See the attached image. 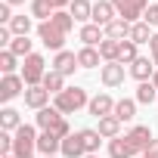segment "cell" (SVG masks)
<instances>
[{"label":"cell","mask_w":158,"mask_h":158,"mask_svg":"<svg viewBox=\"0 0 158 158\" xmlns=\"http://www.w3.org/2000/svg\"><path fill=\"white\" fill-rule=\"evenodd\" d=\"M53 106H56L62 115H74L77 109L90 106V96H87V90H84V87H65V90L53 99Z\"/></svg>","instance_id":"6da1fadb"},{"label":"cell","mask_w":158,"mask_h":158,"mask_svg":"<svg viewBox=\"0 0 158 158\" xmlns=\"http://www.w3.org/2000/svg\"><path fill=\"white\" fill-rule=\"evenodd\" d=\"M112 6H115L118 19L133 25V22H143V16L149 10V0H112Z\"/></svg>","instance_id":"7a4b0ae2"},{"label":"cell","mask_w":158,"mask_h":158,"mask_svg":"<svg viewBox=\"0 0 158 158\" xmlns=\"http://www.w3.org/2000/svg\"><path fill=\"white\" fill-rule=\"evenodd\" d=\"M37 149V133L31 124H22L16 130V143H13V155L16 158H31V152Z\"/></svg>","instance_id":"3957f363"},{"label":"cell","mask_w":158,"mask_h":158,"mask_svg":"<svg viewBox=\"0 0 158 158\" xmlns=\"http://www.w3.org/2000/svg\"><path fill=\"white\" fill-rule=\"evenodd\" d=\"M44 74H47V62H44V56H40V53L25 56V65H22V77H25V84H28V87H40Z\"/></svg>","instance_id":"277c9868"},{"label":"cell","mask_w":158,"mask_h":158,"mask_svg":"<svg viewBox=\"0 0 158 158\" xmlns=\"http://www.w3.org/2000/svg\"><path fill=\"white\" fill-rule=\"evenodd\" d=\"M37 37H40V44L47 47V50H56V53H62V44H65V34L53 25V22H40L37 25Z\"/></svg>","instance_id":"5b68a950"},{"label":"cell","mask_w":158,"mask_h":158,"mask_svg":"<svg viewBox=\"0 0 158 158\" xmlns=\"http://www.w3.org/2000/svg\"><path fill=\"white\" fill-rule=\"evenodd\" d=\"M25 77L22 74H3V81H0V102H10L16 99L19 93H25Z\"/></svg>","instance_id":"8992f818"},{"label":"cell","mask_w":158,"mask_h":158,"mask_svg":"<svg viewBox=\"0 0 158 158\" xmlns=\"http://www.w3.org/2000/svg\"><path fill=\"white\" fill-rule=\"evenodd\" d=\"M99 81H102L106 87H121V84H124V65H121V62H106V65L99 68Z\"/></svg>","instance_id":"52a82bcc"},{"label":"cell","mask_w":158,"mask_h":158,"mask_svg":"<svg viewBox=\"0 0 158 158\" xmlns=\"http://www.w3.org/2000/svg\"><path fill=\"white\" fill-rule=\"evenodd\" d=\"M87 109H90L93 118H109V115H115V99H112L109 93H96Z\"/></svg>","instance_id":"ba28073f"},{"label":"cell","mask_w":158,"mask_h":158,"mask_svg":"<svg viewBox=\"0 0 158 158\" xmlns=\"http://www.w3.org/2000/svg\"><path fill=\"white\" fill-rule=\"evenodd\" d=\"M34 121H37V127H40V130H56V127L65 121V115H62L56 106H53V109L47 106V109H40V112H37V118H34Z\"/></svg>","instance_id":"9c48e42d"},{"label":"cell","mask_w":158,"mask_h":158,"mask_svg":"<svg viewBox=\"0 0 158 158\" xmlns=\"http://www.w3.org/2000/svg\"><path fill=\"white\" fill-rule=\"evenodd\" d=\"M109 155L112 158H136L139 152L127 136H115V139H109Z\"/></svg>","instance_id":"30bf717a"},{"label":"cell","mask_w":158,"mask_h":158,"mask_svg":"<svg viewBox=\"0 0 158 158\" xmlns=\"http://www.w3.org/2000/svg\"><path fill=\"white\" fill-rule=\"evenodd\" d=\"M53 68L59 71V74H74V68H81L77 65V53H68V50H62V53H56V59H53Z\"/></svg>","instance_id":"8fae6325"},{"label":"cell","mask_w":158,"mask_h":158,"mask_svg":"<svg viewBox=\"0 0 158 158\" xmlns=\"http://www.w3.org/2000/svg\"><path fill=\"white\" fill-rule=\"evenodd\" d=\"M127 139H130V143L136 146V152L143 155V152H146V149L152 146V139H155V136H152V130H149L146 124H136V127H133V130L127 133Z\"/></svg>","instance_id":"7c38bea8"},{"label":"cell","mask_w":158,"mask_h":158,"mask_svg":"<svg viewBox=\"0 0 158 158\" xmlns=\"http://www.w3.org/2000/svg\"><path fill=\"white\" fill-rule=\"evenodd\" d=\"M37 152L47 158V155H56V152H62V139L53 133V130H44L40 136H37Z\"/></svg>","instance_id":"4fadbf2b"},{"label":"cell","mask_w":158,"mask_h":158,"mask_svg":"<svg viewBox=\"0 0 158 158\" xmlns=\"http://www.w3.org/2000/svg\"><path fill=\"white\" fill-rule=\"evenodd\" d=\"M62 155H65V158H84V155H87L81 133H71V136L62 139Z\"/></svg>","instance_id":"5bb4252c"},{"label":"cell","mask_w":158,"mask_h":158,"mask_svg":"<svg viewBox=\"0 0 158 158\" xmlns=\"http://www.w3.org/2000/svg\"><path fill=\"white\" fill-rule=\"evenodd\" d=\"M115 6H112V0H99V3H93V22L96 25H109V22H115Z\"/></svg>","instance_id":"9a60e30c"},{"label":"cell","mask_w":158,"mask_h":158,"mask_svg":"<svg viewBox=\"0 0 158 158\" xmlns=\"http://www.w3.org/2000/svg\"><path fill=\"white\" fill-rule=\"evenodd\" d=\"M84 40V47H99L102 40H106V31H102V25H96V22H90V25H84L81 28V34H77Z\"/></svg>","instance_id":"2e32d148"},{"label":"cell","mask_w":158,"mask_h":158,"mask_svg":"<svg viewBox=\"0 0 158 158\" xmlns=\"http://www.w3.org/2000/svg\"><path fill=\"white\" fill-rule=\"evenodd\" d=\"M40 87H44L47 93H53V96H59V93L65 90V74H59L56 68H50V71L44 74V81H40Z\"/></svg>","instance_id":"e0dca14e"},{"label":"cell","mask_w":158,"mask_h":158,"mask_svg":"<svg viewBox=\"0 0 158 158\" xmlns=\"http://www.w3.org/2000/svg\"><path fill=\"white\" fill-rule=\"evenodd\" d=\"M47 102H50V93L44 87H28L25 90V106L28 109H37L40 112V109H47Z\"/></svg>","instance_id":"ac0fdd59"},{"label":"cell","mask_w":158,"mask_h":158,"mask_svg":"<svg viewBox=\"0 0 158 158\" xmlns=\"http://www.w3.org/2000/svg\"><path fill=\"white\" fill-rule=\"evenodd\" d=\"M130 74L136 77L139 84H143V81H152V74H155V62H149L146 56H139V59L130 65Z\"/></svg>","instance_id":"d6986e66"},{"label":"cell","mask_w":158,"mask_h":158,"mask_svg":"<svg viewBox=\"0 0 158 158\" xmlns=\"http://www.w3.org/2000/svg\"><path fill=\"white\" fill-rule=\"evenodd\" d=\"M99 62H102L99 47H81V50H77V65H81V68H96Z\"/></svg>","instance_id":"ffe728a7"},{"label":"cell","mask_w":158,"mask_h":158,"mask_svg":"<svg viewBox=\"0 0 158 158\" xmlns=\"http://www.w3.org/2000/svg\"><path fill=\"white\" fill-rule=\"evenodd\" d=\"M102 31H106V37H112V40H127V37H130V22L115 19V22H109Z\"/></svg>","instance_id":"44dd1931"},{"label":"cell","mask_w":158,"mask_h":158,"mask_svg":"<svg viewBox=\"0 0 158 158\" xmlns=\"http://www.w3.org/2000/svg\"><path fill=\"white\" fill-rule=\"evenodd\" d=\"M68 13L74 16V22H87V19H93V3L90 0H71Z\"/></svg>","instance_id":"7402d4cb"},{"label":"cell","mask_w":158,"mask_h":158,"mask_svg":"<svg viewBox=\"0 0 158 158\" xmlns=\"http://www.w3.org/2000/svg\"><path fill=\"white\" fill-rule=\"evenodd\" d=\"M96 130L102 133V139H115V136H121V121H118L115 115L99 118V127H96Z\"/></svg>","instance_id":"603a6c76"},{"label":"cell","mask_w":158,"mask_h":158,"mask_svg":"<svg viewBox=\"0 0 158 158\" xmlns=\"http://www.w3.org/2000/svg\"><path fill=\"white\" fill-rule=\"evenodd\" d=\"M81 133V139H84V149H87V155H96L99 152V143H102V133L99 130H90V127H84V130H77Z\"/></svg>","instance_id":"cb8c5ba5"},{"label":"cell","mask_w":158,"mask_h":158,"mask_svg":"<svg viewBox=\"0 0 158 158\" xmlns=\"http://www.w3.org/2000/svg\"><path fill=\"white\" fill-rule=\"evenodd\" d=\"M136 115V99H118L115 102V118L118 121H133Z\"/></svg>","instance_id":"d4e9b609"},{"label":"cell","mask_w":158,"mask_h":158,"mask_svg":"<svg viewBox=\"0 0 158 158\" xmlns=\"http://www.w3.org/2000/svg\"><path fill=\"white\" fill-rule=\"evenodd\" d=\"M50 22H53V25H56V28H59V31H62V34H68V31H71V28H74V16H71V13H68V10H56V13H53V19H50Z\"/></svg>","instance_id":"484cf974"},{"label":"cell","mask_w":158,"mask_h":158,"mask_svg":"<svg viewBox=\"0 0 158 158\" xmlns=\"http://www.w3.org/2000/svg\"><path fill=\"white\" fill-rule=\"evenodd\" d=\"M127 40H133L136 47H139V44H149V40H152L149 25H146V22H133V25H130V37H127Z\"/></svg>","instance_id":"4316f807"},{"label":"cell","mask_w":158,"mask_h":158,"mask_svg":"<svg viewBox=\"0 0 158 158\" xmlns=\"http://www.w3.org/2000/svg\"><path fill=\"white\" fill-rule=\"evenodd\" d=\"M118 53H121V40H112V37H106V40L99 44V56H102L106 62H118Z\"/></svg>","instance_id":"83f0119b"},{"label":"cell","mask_w":158,"mask_h":158,"mask_svg":"<svg viewBox=\"0 0 158 158\" xmlns=\"http://www.w3.org/2000/svg\"><path fill=\"white\" fill-rule=\"evenodd\" d=\"M155 99H158V87H155L152 81H143V84L136 87V102L149 106V102H155Z\"/></svg>","instance_id":"f1b7e54d"},{"label":"cell","mask_w":158,"mask_h":158,"mask_svg":"<svg viewBox=\"0 0 158 158\" xmlns=\"http://www.w3.org/2000/svg\"><path fill=\"white\" fill-rule=\"evenodd\" d=\"M22 127V121H19V112L16 109H3V112H0V130H19Z\"/></svg>","instance_id":"f546056e"},{"label":"cell","mask_w":158,"mask_h":158,"mask_svg":"<svg viewBox=\"0 0 158 158\" xmlns=\"http://www.w3.org/2000/svg\"><path fill=\"white\" fill-rule=\"evenodd\" d=\"M53 3H50V0H31V16H37L40 22H50L53 19Z\"/></svg>","instance_id":"4dcf8cb0"},{"label":"cell","mask_w":158,"mask_h":158,"mask_svg":"<svg viewBox=\"0 0 158 158\" xmlns=\"http://www.w3.org/2000/svg\"><path fill=\"white\" fill-rule=\"evenodd\" d=\"M16 37H28V31H31V19L28 16H13V22L6 25Z\"/></svg>","instance_id":"1f68e13d"},{"label":"cell","mask_w":158,"mask_h":158,"mask_svg":"<svg viewBox=\"0 0 158 158\" xmlns=\"http://www.w3.org/2000/svg\"><path fill=\"white\" fill-rule=\"evenodd\" d=\"M139 56H136V44L133 40H121V53H118V62L121 65H133Z\"/></svg>","instance_id":"d6a6232c"},{"label":"cell","mask_w":158,"mask_h":158,"mask_svg":"<svg viewBox=\"0 0 158 158\" xmlns=\"http://www.w3.org/2000/svg\"><path fill=\"white\" fill-rule=\"evenodd\" d=\"M6 50L16 53V56H31V40H28V37H13V44H10Z\"/></svg>","instance_id":"836d02e7"},{"label":"cell","mask_w":158,"mask_h":158,"mask_svg":"<svg viewBox=\"0 0 158 158\" xmlns=\"http://www.w3.org/2000/svg\"><path fill=\"white\" fill-rule=\"evenodd\" d=\"M16 53H10V50H3V53H0V71H3V74H16Z\"/></svg>","instance_id":"e575fe53"},{"label":"cell","mask_w":158,"mask_h":158,"mask_svg":"<svg viewBox=\"0 0 158 158\" xmlns=\"http://www.w3.org/2000/svg\"><path fill=\"white\" fill-rule=\"evenodd\" d=\"M13 143H16V136H10L6 130H0V152H3V155H13Z\"/></svg>","instance_id":"d590c367"},{"label":"cell","mask_w":158,"mask_h":158,"mask_svg":"<svg viewBox=\"0 0 158 158\" xmlns=\"http://www.w3.org/2000/svg\"><path fill=\"white\" fill-rule=\"evenodd\" d=\"M143 22L152 28V25H158V3H149V10H146V16H143Z\"/></svg>","instance_id":"8d00e7d4"},{"label":"cell","mask_w":158,"mask_h":158,"mask_svg":"<svg viewBox=\"0 0 158 158\" xmlns=\"http://www.w3.org/2000/svg\"><path fill=\"white\" fill-rule=\"evenodd\" d=\"M0 22H3V25L13 22V6L10 3H0Z\"/></svg>","instance_id":"74e56055"},{"label":"cell","mask_w":158,"mask_h":158,"mask_svg":"<svg viewBox=\"0 0 158 158\" xmlns=\"http://www.w3.org/2000/svg\"><path fill=\"white\" fill-rule=\"evenodd\" d=\"M149 50H152V62H155V68H158V34H152V40H149Z\"/></svg>","instance_id":"f35d334b"},{"label":"cell","mask_w":158,"mask_h":158,"mask_svg":"<svg viewBox=\"0 0 158 158\" xmlns=\"http://www.w3.org/2000/svg\"><path fill=\"white\" fill-rule=\"evenodd\" d=\"M3 3H10V6H19V3H25V0H3Z\"/></svg>","instance_id":"ab89813d"},{"label":"cell","mask_w":158,"mask_h":158,"mask_svg":"<svg viewBox=\"0 0 158 158\" xmlns=\"http://www.w3.org/2000/svg\"><path fill=\"white\" fill-rule=\"evenodd\" d=\"M152 84H155V87H158V68H155V74H152Z\"/></svg>","instance_id":"60d3db41"},{"label":"cell","mask_w":158,"mask_h":158,"mask_svg":"<svg viewBox=\"0 0 158 158\" xmlns=\"http://www.w3.org/2000/svg\"><path fill=\"white\" fill-rule=\"evenodd\" d=\"M84 158H99V155H84Z\"/></svg>","instance_id":"b9f144b4"},{"label":"cell","mask_w":158,"mask_h":158,"mask_svg":"<svg viewBox=\"0 0 158 158\" xmlns=\"http://www.w3.org/2000/svg\"><path fill=\"white\" fill-rule=\"evenodd\" d=\"M3 158H16V155H3Z\"/></svg>","instance_id":"7bdbcfd3"},{"label":"cell","mask_w":158,"mask_h":158,"mask_svg":"<svg viewBox=\"0 0 158 158\" xmlns=\"http://www.w3.org/2000/svg\"><path fill=\"white\" fill-rule=\"evenodd\" d=\"M47 158H56V155H47Z\"/></svg>","instance_id":"ee69618b"},{"label":"cell","mask_w":158,"mask_h":158,"mask_svg":"<svg viewBox=\"0 0 158 158\" xmlns=\"http://www.w3.org/2000/svg\"><path fill=\"white\" fill-rule=\"evenodd\" d=\"M136 158H146V155H136Z\"/></svg>","instance_id":"f6af8a7d"}]
</instances>
